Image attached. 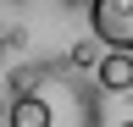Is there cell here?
<instances>
[{
    "instance_id": "4",
    "label": "cell",
    "mask_w": 133,
    "mask_h": 127,
    "mask_svg": "<svg viewBox=\"0 0 133 127\" xmlns=\"http://www.w3.org/2000/svg\"><path fill=\"white\" fill-rule=\"evenodd\" d=\"M100 55H105V44H100V39H78L72 50H66V61H72L78 72H94V66H100Z\"/></svg>"
},
{
    "instance_id": "2",
    "label": "cell",
    "mask_w": 133,
    "mask_h": 127,
    "mask_svg": "<svg viewBox=\"0 0 133 127\" xmlns=\"http://www.w3.org/2000/svg\"><path fill=\"white\" fill-rule=\"evenodd\" d=\"M83 17L105 50H133V0H89Z\"/></svg>"
},
{
    "instance_id": "3",
    "label": "cell",
    "mask_w": 133,
    "mask_h": 127,
    "mask_svg": "<svg viewBox=\"0 0 133 127\" xmlns=\"http://www.w3.org/2000/svg\"><path fill=\"white\" fill-rule=\"evenodd\" d=\"M94 83L105 94H133V50H105L94 66Z\"/></svg>"
},
{
    "instance_id": "1",
    "label": "cell",
    "mask_w": 133,
    "mask_h": 127,
    "mask_svg": "<svg viewBox=\"0 0 133 127\" xmlns=\"http://www.w3.org/2000/svg\"><path fill=\"white\" fill-rule=\"evenodd\" d=\"M11 116L6 127H100V83H89L72 61H28L6 77Z\"/></svg>"
},
{
    "instance_id": "8",
    "label": "cell",
    "mask_w": 133,
    "mask_h": 127,
    "mask_svg": "<svg viewBox=\"0 0 133 127\" xmlns=\"http://www.w3.org/2000/svg\"><path fill=\"white\" fill-rule=\"evenodd\" d=\"M66 6H78V11H83V6H89V0H66Z\"/></svg>"
},
{
    "instance_id": "5",
    "label": "cell",
    "mask_w": 133,
    "mask_h": 127,
    "mask_svg": "<svg viewBox=\"0 0 133 127\" xmlns=\"http://www.w3.org/2000/svg\"><path fill=\"white\" fill-rule=\"evenodd\" d=\"M11 116V94H0V122H6Z\"/></svg>"
},
{
    "instance_id": "6",
    "label": "cell",
    "mask_w": 133,
    "mask_h": 127,
    "mask_svg": "<svg viewBox=\"0 0 133 127\" xmlns=\"http://www.w3.org/2000/svg\"><path fill=\"white\" fill-rule=\"evenodd\" d=\"M6 50H11V33H6V28H0V61H6Z\"/></svg>"
},
{
    "instance_id": "7",
    "label": "cell",
    "mask_w": 133,
    "mask_h": 127,
    "mask_svg": "<svg viewBox=\"0 0 133 127\" xmlns=\"http://www.w3.org/2000/svg\"><path fill=\"white\" fill-rule=\"evenodd\" d=\"M0 6H28V0H0Z\"/></svg>"
},
{
    "instance_id": "9",
    "label": "cell",
    "mask_w": 133,
    "mask_h": 127,
    "mask_svg": "<svg viewBox=\"0 0 133 127\" xmlns=\"http://www.w3.org/2000/svg\"><path fill=\"white\" fill-rule=\"evenodd\" d=\"M122 127H133V122H122Z\"/></svg>"
}]
</instances>
